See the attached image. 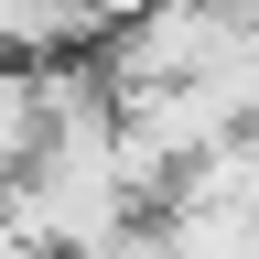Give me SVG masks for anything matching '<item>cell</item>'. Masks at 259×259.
<instances>
[{"instance_id": "1", "label": "cell", "mask_w": 259, "mask_h": 259, "mask_svg": "<svg viewBox=\"0 0 259 259\" xmlns=\"http://www.w3.org/2000/svg\"><path fill=\"white\" fill-rule=\"evenodd\" d=\"M108 259H184V248H173V216H141V227L108 248Z\"/></svg>"}, {"instance_id": "2", "label": "cell", "mask_w": 259, "mask_h": 259, "mask_svg": "<svg viewBox=\"0 0 259 259\" xmlns=\"http://www.w3.org/2000/svg\"><path fill=\"white\" fill-rule=\"evenodd\" d=\"M130 11H173V0H108V22H130Z\"/></svg>"}, {"instance_id": "3", "label": "cell", "mask_w": 259, "mask_h": 259, "mask_svg": "<svg viewBox=\"0 0 259 259\" xmlns=\"http://www.w3.org/2000/svg\"><path fill=\"white\" fill-rule=\"evenodd\" d=\"M248 216H259V130H248Z\"/></svg>"}]
</instances>
